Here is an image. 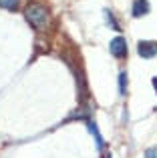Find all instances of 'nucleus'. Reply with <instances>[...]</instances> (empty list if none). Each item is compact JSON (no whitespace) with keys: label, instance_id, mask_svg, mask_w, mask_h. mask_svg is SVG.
Here are the masks:
<instances>
[{"label":"nucleus","instance_id":"obj_4","mask_svg":"<svg viewBox=\"0 0 157 158\" xmlns=\"http://www.w3.org/2000/svg\"><path fill=\"white\" fill-rule=\"evenodd\" d=\"M151 6H149V0H135L133 2V8H131V12H133L135 18H141V16L149 14Z\"/></svg>","mask_w":157,"mask_h":158},{"label":"nucleus","instance_id":"obj_9","mask_svg":"<svg viewBox=\"0 0 157 158\" xmlns=\"http://www.w3.org/2000/svg\"><path fill=\"white\" fill-rule=\"evenodd\" d=\"M155 154H157V148L155 146H151V148H147V150H145V158H155Z\"/></svg>","mask_w":157,"mask_h":158},{"label":"nucleus","instance_id":"obj_7","mask_svg":"<svg viewBox=\"0 0 157 158\" xmlns=\"http://www.w3.org/2000/svg\"><path fill=\"white\" fill-rule=\"evenodd\" d=\"M119 94H127V72H119Z\"/></svg>","mask_w":157,"mask_h":158},{"label":"nucleus","instance_id":"obj_5","mask_svg":"<svg viewBox=\"0 0 157 158\" xmlns=\"http://www.w3.org/2000/svg\"><path fill=\"white\" fill-rule=\"evenodd\" d=\"M87 128H89V132L95 136V142H97V148L99 150H103V136H101V132H99V128H97V124L93 122V120H87Z\"/></svg>","mask_w":157,"mask_h":158},{"label":"nucleus","instance_id":"obj_8","mask_svg":"<svg viewBox=\"0 0 157 158\" xmlns=\"http://www.w3.org/2000/svg\"><path fill=\"white\" fill-rule=\"evenodd\" d=\"M0 8H6V10H16V8H18V0H0Z\"/></svg>","mask_w":157,"mask_h":158},{"label":"nucleus","instance_id":"obj_6","mask_svg":"<svg viewBox=\"0 0 157 158\" xmlns=\"http://www.w3.org/2000/svg\"><path fill=\"white\" fill-rule=\"evenodd\" d=\"M105 18H107V22H109V26L113 28V30H121V26H119L117 18H115V14H113L111 10H105Z\"/></svg>","mask_w":157,"mask_h":158},{"label":"nucleus","instance_id":"obj_1","mask_svg":"<svg viewBox=\"0 0 157 158\" xmlns=\"http://www.w3.org/2000/svg\"><path fill=\"white\" fill-rule=\"evenodd\" d=\"M24 18L36 30H47L48 28V8L40 2H28L24 6Z\"/></svg>","mask_w":157,"mask_h":158},{"label":"nucleus","instance_id":"obj_10","mask_svg":"<svg viewBox=\"0 0 157 158\" xmlns=\"http://www.w3.org/2000/svg\"><path fill=\"white\" fill-rule=\"evenodd\" d=\"M151 82H153V88H155V94H157V76H155V78H153Z\"/></svg>","mask_w":157,"mask_h":158},{"label":"nucleus","instance_id":"obj_2","mask_svg":"<svg viewBox=\"0 0 157 158\" xmlns=\"http://www.w3.org/2000/svg\"><path fill=\"white\" fill-rule=\"evenodd\" d=\"M109 50L111 54H113L115 58H119V60H123V58H127V40L123 38V36H117V38H113L111 40V44H109Z\"/></svg>","mask_w":157,"mask_h":158},{"label":"nucleus","instance_id":"obj_3","mask_svg":"<svg viewBox=\"0 0 157 158\" xmlns=\"http://www.w3.org/2000/svg\"><path fill=\"white\" fill-rule=\"evenodd\" d=\"M137 54L141 58H145V60L153 58L157 54V42H153V40H141L137 44Z\"/></svg>","mask_w":157,"mask_h":158}]
</instances>
